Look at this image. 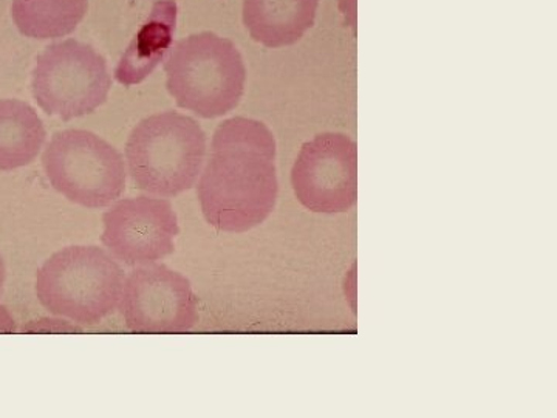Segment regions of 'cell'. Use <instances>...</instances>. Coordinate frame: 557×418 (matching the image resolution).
<instances>
[{"label":"cell","mask_w":557,"mask_h":418,"mask_svg":"<svg viewBox=\"0 0 557 418\" xmlns=\"http://www.w3.org/2000/svg\"><path fill=\"white\" fill-rule=\"evenodd\" d=\"M276 138L262 121L234 116L219 124L197 185L209 225L245 233L276 207Z\"/></svg>","instance_id":"1"},{"label":"cell","mask_w":557,"mask_h":418,"mask_svg":"<svg viewBox=\"0 0 557 418\" xmlns=\"http://www.w3.org/2000/svg\"><path fill=\"white\" fill-rule=\"evenodd\" d=\"M166 87L178 108L218 119L239 106L247 69L233 40L203 32L180 39L164 62Z\"/></svg>","instance_id":"2"},{"label":"cell","mask_w":557,"mask_h":418,"mask_svg":"<svg viewBox=\"0 0 557 418\" xmlns=\"http://www.w3.org/2000/svg\"><path fill=\"white\" fill-rule=\"evenodd\" d=\"M207 157V135L196 120L166 110L139 121L126 145L135 186L152 196H178L196 185Z\"/></svg>","instance_id":"3"},{"label":"cell","mask_w":557,"mask_h":418,"mask_svg":"<svg viewBox=\"0 0 557 418\" xmlns=\"http://www.w3.org/2000/svg\"><path fill=\"white\" fill-rule=\"evenodd\" d=\"M124 271L100 247L54 253L36 274V295L50 314L78 324H98L119 306Z\"/></svg>","instance_id":"4"},{"label":"cell","mask_w":557,"mask_h":418,"mask_svg":"<svg viewBox=\"0 0 557 418\" xmlns=\"http://www.w3.org/2000/svg\"><path fill=\"white\" fill-rule=\"evenodd\" d=\"M42 167L51 186L84 208L109 207L126 188L123 156L90 131L57 132L44 150Z\"/></svg>","instance_id":"5"},{"label":"cell","mask_w":557,"mask_h":418,"mask_svg":"<svg viewBox=\"0 0 557 418\" xmlns=\"http://www.w3.org/2000/svg\"><path fill=\"white\" fill-rule=\"evenodd\" d=\"M112 78L102 54L89 44H50L32 73L33 97L47 115L62 121L89 115L108 100Z\"/></svg>","instance_id":"6"},{"label":"cell","mask_w":557,"mask_h":418,"mask_svg":"<svg viewBox=\"0 0 557 418\" xmlns=\"http://www.w3.org/2000/svg\"><path fill=\"white\" fill-rule=\"evenodd\" d=\"M120 314L132 332H188L199 322V303L189 279L164 263H148L124 279Z\"/></svg>","instance_id":"7"},{"label":"cell","mask_w":557,"mask_h":418,"mask_svg":"<svg viewBox=\"0 0 557 418\" xmlns=\"http://www.w3.org/2000/svg\"><path fill=\"white\" fill-rule=\"evenodd\" d=\"M300 205L313 212H346L358 199V148L348 135L327 132L304 143L292 170Z\"/></svg>","instance_id":"8"},{"label":"cell","mask_w":557,"mask_h":418,"mask_svg":"<svg viewBox=\"0 0 557 418\" xmlns=\"http://www.w3.org/2000/svg\"><path fill=\"white\" fill-rule=\"evenodd\" d=\"M102 245L129 267L148 266L170 256L180 233L171 201L149 196L116 201L102 216Z\"/></svg>","instance_id":"9"},{"label":"cell","mask_w":557,"mask_h":418,"mask_svg":"<svg viewBox=\"0 0 557 418\" xmlns=\"http://www.w3.org/2000/svg\"><path fill=\"white\" fill-rule=\"evenodd\" d=\"M318 5L319 0H244V24L269 49L293 46L313 27Z\"/></svg>","instance_id":"10"},{"label":"cell","mask_w":557,"mask_h":418,"mask_svg":"<svg viewBox=\"0 0 557 418\" xmlns=\"http://www.w3.org/2000/svg\"><path fill=\"white\" fill-rule=\"evenodd\" d=\"M47 132L28 102L0 100V171L27 167L42 149Z\"/></svg>","instance_id":"11"},{"label":"cell","mask_w":557,"mask_h":418,"mask_svg":"<svg viewBox=\"0 0 557 418\" xmlns=\"http://www.w3.org/2000/svg\"><path fill=\"white\" fill-rule=\"evenodd\" d=\"M87 9L89 0H13L11 16L27 38L57 39L75 32Z\"/></svg>","instance_id":"12"},{"label":"cell","mask_w":557,"mask_h":418,"mask_svg":"<svg viewBox=\"0 0 557 418\" xmlns=\"http://www.w3.org/2000/svg\"><path fill=\"white\" fill-rule=\"evenodd\" d=\"M5 279H7L5 262H3L2 255H0V296H2V293H3V285H5ZM0 307H2V306H0Z\"/></svg>","instance_id":"13"}]
</instances>
